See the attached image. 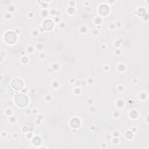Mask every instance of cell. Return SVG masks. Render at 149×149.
Segmentation results:
<instances>
[{"mask_svg":"<svg viewBox=\"0 0 149 149\" xmlns=\"http://www.w3.org/2000/svg\"><path fill=\"white\" fill-rule=\"evenodd\" d=\"M16 102L19 106L24 107L27 104L28 99L24 95L19 94L16 96Z\"/></svg>","mask_w":149,"mask_h":149,"instance_id":"1","label":"cell"},{"mask_svg":"<svg viewBox=\"0 0 149 149\" xmlns=\"http://www.w3.org/2000/svg\"><path fill=\"white\" fill-rule=\"evenodd\" d=\"M11 84H12V86L13 87V88H14L16 90H20L23 87V81L21 80L17 79L13 80L12 81Z\"/></svg>","mask_w":149,"mask_h":149,"instance_id":"2","label":"cell"}]
</instances>
